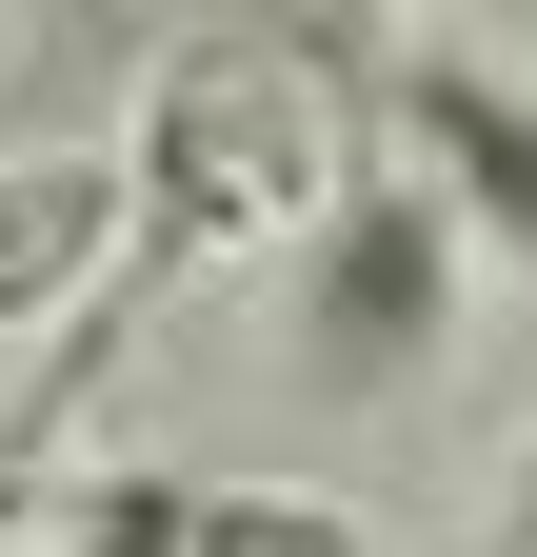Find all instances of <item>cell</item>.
Returning <instances> with one entry per match:
<instances>
[{"label": "cell", "mask_w": 537, "mask_h": 557, "mask_svg": "<svg viewBox=\"0 0 537 557\" xmlns=\"http://www.w3.org/2000/svg\"><path fill=\"white\" fill-rule=\"evenodd\" d=\"M438 338H458V199L438 180H359L339 220L299 239V359L339 398H378V379H419Z\"/></svg>", "instance_id": "cell-2"}, {"label": "cell", "mask_w": 537, "mask_h": 557, "mask_svg": "<svg viewBox=\"0 0 537 557\" xmlns=\"http://www.w3.org/2000/svg\"><path fill=\"white\" fill-rule=\"evenodd\" d=\"M179 557H378L339 498H239V478H199L179 498Z\"/></svg>", "instance_id": "cell-5"}, {"label": "cell", "mask_w": 537, "mask_h": 557, "mask_svg": "<svg viewBox=\"0 0 537 557\" xmlns=\"http://www.w3.org/2000/svg\"><path fill=\"white\" fill-rule=\"evenodd\" d=\"M378 81H398V120H419L438 199H458V220H498V239L537 259V100L498 81L478 40H378Z\"/></svg>", "instance_id": "cell-3"}, {"label": "cell", "mask_w": 537, "mask_h": 557, "mask_svg": "<svg viewBox=\"0 0 537 557\" xmlns=\"http://www.w3.org/2000/svg\"><path fill=\"white\" fill-rule=\"evenodd\" d=\"M359 180L378 160H359V100H339L319 40H199L179 81H160V120H140V239H160V278L179 259L319 239Z\"/></svg>", "instance_id": "cell-1"}, {"label": "cell", "mask_w": 537, "mask_h": 557, "mask_svg": "<svg viewBox=\"0 0 537 557\" xmlns=\"http://www.w3.org/2000/svg\"><path fill=\"white\" fill-rule=\"evenodd\" d=\"M120 239H140V160H100V139H0V338L60 319Z\"/></svg>", "instance_id": "cell-4"}]
</instances>
